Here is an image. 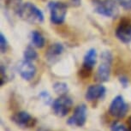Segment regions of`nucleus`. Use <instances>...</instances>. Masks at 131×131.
Wrapping results in <instances>:
<instances>
[{
    "instance_id": "1",
    "label": "nucleus",
    "mask_w": 131,
    "mask_h": 131,
    "mask_svg": "<svg viewBox=\"0 0 131 131\" xmlns=\"http://www.w3.org/2000/svg\"><path fill=\"white\" fill-rule=\"evenodd\" d=\"M16 14L23 21L30 24H40L44 21V14L34 4L27 2L20 6Z\"/></svg>"
},
{
    "instance_id": "2",
    "label": "nucleus",
    "mask_w": 131,
    "mask_h": 131,
    "mask_svg": "<svg viewBox=\"0 0 131 131\" xmlns=\"http://www.w3.org/2000/svg\"><path fill=\"white\" fill-rule=\"evenodd\" d=\"M117 0H93V10L100 16L114 18L119 14Z\"/></svg>"
},
{
    "instance_id": "3",
    "label": "nucleus",
    "mask_w": 131,
    "mask_h": 131,
    "mask_svg": "<svg viewBox=\"0 0 131 131\" xmlns=\"http://www.w3.org/2000/svg\"><path fill=\"white\" fill-rule=\"evenodd\" d=\"M101 62L96 71L95 79L99 82H106L110 79L111 68L112 63V55L110 51H103L100 56Z\"/></svg>"
},
{
    "instance_id": "4",
    "label": "nucleus",
    "mask_w": 131,
    "mask_h": 131,
    "mask_svg": "<svg viewBox=\"0 0 131 131\" xmlns=\"http://www.w3.org/2000/svg\"><path fill=\"white\" fill-rule=\"evenodd\" d=\"M50 9L51 21L55 25H60L63 23L67 15V5L64 3L58 1H51L48 4Z\"/></svg>"
},
{
    "instance_id": "5",
    "label": "nucleus",
    "mask_w": 131,
    "mask_h": 131,
    "mask_svg": "<svg viewBox=\"0 0 131 131\" xmlns=\"http://www.w3.org/2000/svg\"><path fill=\"white\" fill-rule=\"evenodd\" d=\"M73 101L67 95H61L52 102V110L54 114L59 117H63L70 112Z\"/></svg>"
},
{
    "instance_id": "6",
    "label": "nucleus",
    "mask_w": 131,
    "mask_h": 131,
    "mask_svg": "<svg viewBox=\"0 0 131 131\" xmlns=\"http://www.w3.org/2000/svg\"><path fill=\"white\" fill-rule=\"evenodd\" d=\"M96 62H97V51L94 48H91L86 51L83 58L82 66L79 71V75L81 77H89L92 74L93 67L96 64Z\"/></svg>"
},
{
    "instance_id": "7",
    "label": "nucleus",
    "mask_w": 131,
    "mask_h": 131,
    "mask_svg": "<svg viewBox=\"0 0 131 131\" xmlns=\"http://www.w3.org/2000/svg\"><path fill=\"white\" fill-rule=\"evenodd\" d=\"M128 105L122 95H117L113 99L109 107V113L116 118H123L127 114Z\"/></svg>"
},
{
    "instance_id": "8",
    "label": "nucleus",
    "mask_w": 131,
    "mask_h": 131,
    "mask_svg": "<svg viewBox=\"0 0 131 131\" xmlns=\"http://www.w3.org/2000/svg\"><path fill=\"white\" fill-rule=\"evenodd\" d=\"M88 108L86 105L81 104L76 106L71 117L67 120V124L74 127H83L86 122Z\"/></svg>"
},
{
    "instance_id": "9",
    "label": "nucleus",
    "mask_w": 131,
    "mask_h": 131,
    "mask_svg": "<svg viewBox=\"0 0 131 131\" xmlns=\"http://www.w3.org/2000/svg\"><path fill=\"white\" fill-rule=\"evenodd\" d=\"M11 120L12 122L15 123V124L21 128H31L34 127L37 123L36 118H34L28 112H24V111L14 114L12 116Z\"/></svg>"
},
{
    "instance_id": "10",
    "label": "nucleus",
    "mask_w": 131,
    "mask_h": 131,
    "mask_svg": "<svg viewBox=\"0 0 131 131\" xmlns=\"http://www.w3.org/2000/svg\"><path fill=\"white\" fill-rule=\"evenodd\" d=\"M116 37L123 44L131 42V21L128 19H123L115 31Z\"/></svg>"
},
{
    "instance_id": "11",
    "label": "nucleus",
    "mask_w": 131,
    "mask_h": 131,
    "mask_svg": "<svg viewBox=\"0 0 131 131\" xmlns=\"http://www.w3.org/2000/svg\"><path fill=\"white\" fill-rule=\"evenodd\" d=\"M16 69L21 77L25 81L32 80L36 74L35 66L30 61L25 60V59L19 62L16 66Z\"/></svg>"
},
{
    "instance_id": "12",
    "label": "nucleus",
    "mask_w": 131,
    "mask_h": 131,
    "mask_svg": "<svg viewBox=\"0 0 131 131\" xmlns=\"http://www.w3.org/2000/svg\"><path fill=\"white\" fill-rule=\"evenodd\" d=\"M106 93V88L101 84L98 85H91L86 89L85 98L88 101H95L102 100L105 97Z\"/></svg>"
},
{
    "instance_id": "13",
    "label": "nucleus",
    "mask_w": 131,
    "mask_h": 131,
    "mask_svg": "<svg viewBox=\"0 0 131 131\" xmlns=\"http://www.w3.org/2000/svg\"><path fill=\"white\" fill-rule=\"evenodd\" d=\"M64 51L63 46L60 43H54L50 46L46 53L47 60L51 63H55Z\"/></svg>"
},
{
    "instance_id": "14",
    "label": "nucleus",
    "mask_w": 131,
    "mask_h": 131,
    "mask_svg": "<svg viewBox=\"0 0 131 131\" xmlns=\"http://www.w3.org/2000/svg\"><path fill=\"white\" fill-rule=\"evenodd\" d=\"M31 37V42L32 44L37 48H42L44 47L46 43L45 38L42 34L38 31H33L30 34Z\"/></svg>"
},
{
    "instance_id": "15",
    "label": "nucleus",
    "mask_w": 131,
    "mask_h": 131,
    "mask_svg": "<svg viewBox=\"0 0 131 131\" xmlns=\"http://www.w3.org/2000/svg\"><path fill=\"white\" fill-rule=\"evenodd\" d=\"M53 89L55 91V93L57 94H58L59 96L61 95H65L68 93L69 88L68 85L64 82H61V81H58V82L54 83L53 85Z\"/></svg>"
},
{
    "instance_id": "16",
    "label": "nucleus",
    "mask_w": 131,
    "mask_h": 131,
    "mask_svg": "<svg viewBox=\"0 0 131 131\" xmlns=\"http://www.w3.org/2000/svg\"><path fill=\"white\" fill-rule=\"evenodd\" d=\"M23 57H24V59H25V60L32 62L34 60H36L37 58H38V54H37L35 50H34L33 47L28 46L23 52Z\"/></svg>"
},
{
    "instance_id": "17",
    "label": "nucleus",
    "mask_w": 131,
    "mask_h": 131,
    "mask_svg": "<svg viewBox=\"0 0 131 131\" xmlns=\"http://www.w3.org/2000/svg\"><path fill=\"white\" fill-rule=\"evenodd\" d=\"M4 4L7 9H12L15 12H17L20 6L23 4H21V0H4Z\"/></svg>"
},
{
    "instance_id": "18",
    "label": "nucleus",
    "mask_w": 131,
    "mask_h": 131,
    "mask_svg": "<svg viewBox=\"0 0 131 131\" xmlns=\"http://www.w3.org/2000/svg\"><path fill=\"white\" fill-rule=\"evenodd\" d=\"M111 131H130L129 128H127L124 125L116 121L111 125Z\"/></svg>"
},
{
    "instance_id": "19",
    "label": "nucleus",
    "mask_w": 131,
    "mask_h": 131,
    "mask_svg": "<svg viewBox=\"0 0 131 131\" xmlns=\"http://www.w3.org/2000/svg\"><path fill=\"white\" fill-rule=\"evenodd\" d=\"M7 49H8V41L6 39V37L1 33L0 34V50H1V52H6Z\"/></svg>"
},
{
    "instance_id": "20",
    "label": "nucleus",
    "mask_w": 131,
    "mask_h": 131,
    "mask_svg": "<svg viewBox=\"0 0 131 131\" xmlns=\"http://www.w3.org/2000/svg\"><path fill=\"white\" fill-rule=\"evenodd\" d=\"M9 75L7 72V68L3 63L1 64V86H3L4 83L7 82L9 80Z\"/></svg>"
},
{
    "instance_id": "21",
    "label": "nucleus",
    "mask_w": 131,
    "mask_h": 131,
    "mask_svg": "<svg viewBox=\"0 0 131 131\" xmlns=\"http://www.w3.org/2000/svg\"><path fill=\"white\" fill-rule=\"evenodd\" d=\"M39 97L41 98V100L44 101V103H45L46 105H51V102H52L51 97L48 93V92H41L40 94H39Z\"/></svg>"
},
{
    "instance_id": "22",
    "label": "nucleus",
    "mask_w": 131,
    "mask_h": 131,
    "mask_svg": "<svg viewBox=\"0 0 131 131\" xmlns=\"http://www.w3.org/2000/svg\"><path fill=\"white\" fill-rule=\"evenodd\" d=\"M117 1L124 9H131V0H117Z\"/></svg>"
},
{
    "instance_id": "23",
    "label": "nucleus",
    "mask_w": 131,
    "mask_h": 131,
    "mask_svg": "<svg viewBox=\"0 0 131 131\" xmlns=\"http://www.w3.org/2000/svg\"><path fill=\"white\" fill-rule=\"evenodd\" d=\"M119 82L121 85L123 86V88H128V79L127 76H125V75H121L120 77H119Z\"/></svg>"
},
{
    "instance_id": "24",
    "label": "nucleus",
    "mask_w": 131,
    "mask_h": 131,
    "mask_svg": "<svg viewBox=\"0 0 131 131\" xmlns=\"http://www.w3.org/2000/svg\"><path fill=\"white\" fill-rule=\"evenodd\" d=\"M81 0H71V4L73 6H79L81 5Z\"/></svg>"
},
{
    "instance_id": "25",
    "label": "nucleus",
    "mask_w": 131,
    "mask_h": 131,
    "mask_svg": "<svg viewBox=\"0 0 131 131\" xmlns=\"http://www.w3.org/2000/svg\"><path fill=\"white\" fill-rule=\"evenodd\" d=\"M128 128H129L131 131V117L128 118Z\"/></svg>"
}]
</instances>
